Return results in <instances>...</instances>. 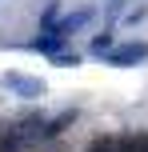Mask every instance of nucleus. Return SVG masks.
I'll use <instances>...</instances> for the list:
<instances>
[{
    "label": "nucleus",
    "instance_id": "obj_5",
    "mask_svg": "<svg viewBox=\"0 0 148 152\" xmlns=\"http://www.w3.org/2000/svg\"><path fill=\"white\" fill-rule=\"evenodd\" d=\"M24 48H28V52H40V56H52V60H56V56L64 52V36H52V32H40V36H36V40H28Z\"/></svg>",
    "mask_w": 148,
    "mask_h": 152
},
{
    "label": "nucleus",
    "instance_id": "obj_2",
    "mask_svg": "<svg viewBox=\"0 0 148 152\" xmlns=\"http://www.w3.org/2000/svg\"><path fill=\"white\" fill-rule=\"evenodd\" d=\"M0 88L12 92V96L36 100V96H44V92H48V84L40 80V76H28V72H20V68H8L4 76H0Z\"/></svg>",
    "mask_w": 148,
    "mask_h": 152
},
{
    "label": "nucleus",
    "instance_id": "obj_4",
    "mask_svg": "<svg viewBox=\"0 0 148 152\" xmlns=\"http://www.w3.org/2000/svg\"><path fill=\"white\" fill-rule=\"evenodd\" d=\"M88 20H92V8H76V12H68V16H56V24H52V36H64V40H68L72 32H80Z\"/></svg>",
    "mask_w": 148,
    "mask_h": 152
},
{
    "label": "nucleus",
    "instance_id": "obj_1",
    "mask_svg": "<svg viewBox=\"0 0 148 152\" xmlns=\"http://www.w3.org/2000/svg\"><path fill=\"white\" fill-rule=\"evenodd\" d=\"M84 152H148V132H112V136H96Z\"/></svg>",
    "mask_w": 148,
    "mask_h": 152
},
{
    "label": "nucleus",
    "instance_id": "obj_8",
    "mask_svg": "<svg viewBox=\"0 0 148 152\" xmlns=\"http://www.w3.org/2000/svg\"><path fill=\"white\" fill-rule=\"evenodd\" d=\"M52 64H60V68H72V64H80V56H76V52H68V48H64V52L56 56Z\"/></svg>",
    "mask_w": 148,
    "mask_h": 152
},
{
    "label": "nucleus",
    "instance_id": "obj_3",
    "mask_svg": "<svg viewBox=\"0 0 148 152\" xmlns=\"http://www.w3.org/2000/svg\"><path fill=\"white\" fill-rule=\"evenodd\" d=\"M104 60L112 68H132V64H144L148 60V40H128V44H116Z\"/></svg>",
    "mask_w": 148,
    "mask_h": 152
},
{
    "label": "nucleus",
    "instance_id": "obj_7",
    "mask_svg": "<svg viewBox=\"0 0 148 152\" xmlns=\"http://www.w3.org/2000/svg\"><path fill=\"white\" fill-rule=\"evenodd\" d=\"M0 152H28V144L8 128V120H4V128H0Z\"/></svg>",
    "mask_w": 148,
    "mask_h": 152
},
{
    "label": "nucleus",
    "instance_id": "obj_6",
    "mask_svg": "<svg viewBox=\"0 0 148 152\" xmlns=\"http://www.w3.org/2000/svg\"><path fill=\"white\" fill-rule=\"evenodd\" d=\"M112 48H116V36H112L108 28H104V32H96V36H92V44H88V52H92V56H108Z\"/></svg>",
    "mask_w": 148,
    "mask_h": 152
}]
</instances>
